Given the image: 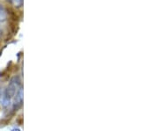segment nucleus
<instances>
[{"instance_id":"1","label":"nucleus","mask_w":158,"mask_h":131,"mask_svg":"<svg viewBox=\"0 0 158 131\" xmlns=\"http://www.w3.org/2000/svg\"><path fill=\"white\" fill-rule=\"evenodd\" d=\"M19 84H20V81H19V78L18 77L12 78L10 81V83H9V86L7 87V89H6V93L11 98L13 97L19 90Z\"/></svg>"},{"instance_id":"2","label":"nucleus","mask_w":158,"mask_h":131,"mask_svg":"<svg viewBox=\"0 0 158 131\" xmlns=\"http://www.w3.org/2000/svg\"><path fill=\"white\" fill-rule=\"evenodd\" d=\"M23 104V89L22 88H19L18 90L17 95L15 97L14 99V103H13V108L14 109L19 108Z\"/></svg>"},{"instance_id":"3","label":"nucleus","mask_w":158,"mask_h":131,"mask_svg":"<svg viewBox=\"0 0 158 131\" xmlns=\"http://www.w3.org/2000/svg\"><path fill=\"white\" fill-rule=\"evenodd\" d=\"M7 21V12L5 7L0 4V33H1V27L4 26Z\"/></svg>"},{"instance_id":"4","label":"nucleus","mask_w":158,"mask_h":131,"mask_svg":"<svg viewBox=\"0 0 158 131\" xmlns=\"http://www.w3.org/2000/svg\"><path fill=\"white\" fill-rule=\"evenodd\" d=\"M1 97H2L1 98V106H2L3 108H8V107L10 106V104H11V98L6 93V91H5L4 94H3Z\"/></svg>"},{"instance_id":"5","label":"nucleus","mask_w":158,"mask_h":131,"mask_svg":"<svg viewBox=\"0 0 158 131\" xmlns=\"http://www.w3.org/2000/svg\"><path fill=\"white\" fill-rule=\"evenodd\" d=\"M8 1L15 8H20L23 6V0H8Z\"/></svg>"},{"instance_id":"6","label":"nucleus","mask_w":158,"mask_h":131,"mask_svg":"<svg viewBox=\"0 0 158 131\" xmlns=\"http://www.w3.org/2000/svg\"><path fill=\"white\" fill-rule=\"evenodd\" d=\"M12 131H20L19 129H12Z\"/></svg>"},{"instance_id":"7","label":"nucleus","mask_w":158,"mask_h":131,"mask_svg":"<svg viewBox=\"0 0 158 131\" xmlns=\"http://www.w3.org/2000/svg\"><path fill=\"white\" fill-rule=\"evenodd\" d=\"M1 92L2 91H1V86H0V98H1Z\"/></svg>"}]
</instances>
